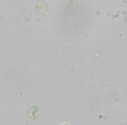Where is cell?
Here are the masks:
<instances>
[{
	"label": "cell",
	"mask_w": 127,
	"mask_h": 125,
	"mask_svg": "<svg viewBox=\"0 0 127 125\" xmlns=\"http://www.w3.org/2000/svg\"><path fill=\"white\" fill-rule=\"evenodd\" d=\"M124 1H125V2H127V0H124Z\"/></svg>",
	"instance_id": "1"
},
{
	"label": "cell",
	"mask_w": 127,
	"mask_h": 125,
	"mask_svg": "<svg viewBox=\"0 0 127 125\" xmlns=\"http://www.w3.org/2000/svg\"><path fill=\"white\" fill-rule=\"evenodd\" d=\"M64 125H67V124H64Z\"/></svg>",
	"instance_id": "2"
}]
</instances>
